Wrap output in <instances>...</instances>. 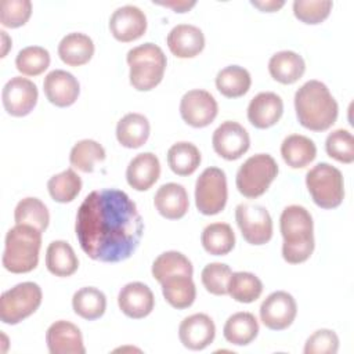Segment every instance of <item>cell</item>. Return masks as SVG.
<instances>
[{
	"label": "cell",
	"instance_id": "6da1fadb",
	"mask_svg": "<svg viewBox=\"0 0 354 354\" xmlns=\"http://www.w3.org/2000/svg\"><path fill=\"white\" fill-rule=\"evenodd\" d=\"M142 217L130 196L116 188L90 192L76 213L75 232L82 250L93 260L119 263L138 248Z\"/></svg>",
	"mask_w": 354,
	"mask_h": 354
},
{
	"label": "cell",
	"instance_id": "7a4b0ae2",
	"mask_svg": "<svg viewBox=\"0 0 354 354\" xmlns=\"http://www.w3.org/2000/svg\"><path fill=\"white\" fill-rule=\"evenodd\" d=\"M295 109L299 123L313 131L328 130L339 113L336 100L319 80H308L296 91Z\"/></svg>",
	"mask_w": 354,
	"mask_h": 354
},
{
	"label": "cell",
	"instance_id": "3957f363",
	"mask_svg": "<svg viewBox=\"0 0 354 354\" xmlns=\"http://www.w3.org/2000/svg\"><path fill=\"white\" fill-rule=\"evenodd\" d=\"M279 228L283 238V260L289 264H300L308 260L315 246L310 212L299 205L285 207L279 218Z\"/></svg>",
	"mask_w": 354,
	"mask_h": 354
},
{
	"label": "cell",
	"instance_id": "277c9868",
	"mask_svg": "<svg viewBox=\"0 0 354 354\" xmlns=\"http://www.w3.org/2000/svg\"><path fill=\"white\" fill-rule=\"evenodd\" d=\"M41 248V231L29 224H15L4 242L3 267L12 274H25L36 268Z\"/></svg>",
	"mask_w": 354,
	"mask_h": 354
},
{
	"label": "cell",
	"instance_id": "5b68a950",
	"mask_svg": "<svg viewBox=\"0 0 354 354\" xmlns=\"http://www.w3.org/2000/svg\"><path fill=\"white\" fill-rule=\"evenodd\" d=\"M126 61L130 66V84L138 91L155 88L162 82L167 65L163 50L153 43L131 48Z\"/></svg>",
	"mask_w": 354,
	"mask_h": 354
},
{
	"label": "cell",
	"instance_id": "8992f818",
	"mask_svg": "<svg viewBox=\"0 0 354 354\" xmlns=\"http://www.w3.org/2000/svg\"><path fill=\"white\" fill-rule=\"evenodd\" d=\"M306 185L314 203L322 209L340 206L344 198V183L339 169L329 163H318L306 174Z\"/></svg>",
	"mask_w": 354,
	"mask_h": 354
},
{
	"label": "cell",
	"instance_id": "52a82bcc",
	"mask_svg": "<svg viewBox=\"0 0 354 354\" xmlns=\"http://www.w3.org/2000/svg\"><path fill=\"white\" fill-rule=\"evenodd\" d=\"M278 174V165L268 153H257L246 159L236 173V188L246 198H259Z\"/></svg>",
	"mask_w": 354,
	"mask_h": 354
},
{
	"label": "cell",
	"instance_id": "ba28073f",
	"mask_svg": "<svg viewBox=\"0 0 354 354\" xmlns=\"http://www.w3.org/2000/svg\"><path fill=\"white\" fill-rule=\"evenodd\" d=\"M41 289L35 282H21L6 290L0 297V319L15 325L32 315L41 304Z\"/></svg>",
	"mask_w": 354,
	"mask_h": 354
},
{
	"label": "cell",
	"instance_id": "9c48e42d",
	"mask_svg": "<svg viewBox=\"0 0 354 354\" xmlns=\"http://www.w3.org/2000/svg\"><path fill=\"white\" fill-rule=\"evenodd\" d=\"M228 189L224 170L218 167L205 169L195 184V205L205 216L220 213L227 203Z\"/></svg>",
	"mask_w": 354,
	"mask_h": 354
},
{
	"label": "cell",
	"instance_id": "30bf717a",
	"mask_svg": "<svg viewBox=\"0 0 354 354\" xmlns=\"http://www.w3.org/2000/svg\"><path fill=\"white\" fill-rule=\"evenodd\" d=\"M235 220L243 239L250 245H264L272 236V220L268 210L254 203H239Z\"/></svg>",
	"mask_w": 354,
	"mask_h": 354
},
{
	"label": "cell",
	"instance_id": "8fae6325",
	"mask_svg": "<svg viewBox=\"0 0 354 354\" xmlns=\"http://www.w3.org/2000/svg\"><path fill=\"white\" fill-rule=\"evenodd\" d=\"M217 112V101L206 90H189L180 101V115L183 120L196 129L209 126L216 119Z\"/></svg>",
	"mask_w": 354,
	"mask_h": 354
},
{
	"label": "cell",
	"instance_id": "7c38bea8",
	"mask_svg": "<svg viewBox=\"0 0 354 354\" xmlns=\"http://www.w3.org/2000/svg\"><path fill=\"white\" fill-rule=\"evenodd\" d=\"M39 91L36 84L22 76L11 77L3 87V106L11 116H25L36 106Z\"/></svg>",
	"mask_w": 354,
	"mask_h": 354
},
{
	"label": "cell",
	"instance_id": "4fadbf2b",
	"mask_svg": "<svg viewBox=\"0 0 354 354\" xmlns=\"http://www.w3.org/2000/svg\"><path fill=\"white\" fill-rule=\"evenodd\" d=\"M297 314L293 296L283 290L268 295L260 306V319L271 330H283L292 325Z\"/></svg>",
	"mask_w": 354,
	"mask_h": 354
},
{
	"label": "cell",
	"instance_id": "5bb4252c",
	"mask_svg": "<svg viewBox=\"0 0 354 354\" xmlns=\"http://www.w3.org/2000/svg\"><path fill=\"white\" fill-rule=\"evenodd\" d=\"M212 144L218 156L225 160H236L249 149L250 138L242 124L225 120L214 130Z\"/></svg>",
	"mask_w": 354,
	"mask_h": 354
},
{
	"label": "cell",
	"instance_id": "9a60e30c",
	"mask_svg": "<svg viewBox=\"0 0 354 354\" xmlns=\"http://www.w3.org/2000/svg\"><path fill=\"white\" fill-rule=\"evenodd\" d=\"M112 36L123 43L140 39L147 30V17L136 6H123L113 11L109 18Z\"/></svg>",
	"mask_w": 354,
	"mask_h": 354
},
{
	"label": "cell",
	"instance_id": "2e32d148",
	"mask_svg": "<svg viewBox=\"0 0 354 354\" xmlns=\"http://www.w3.org/2000/svg\"><path fill=\"white\" fill-rule=\"evenodd\" d=\"M216 336L213 319L202 313L185 317L178 326V337L184 347L189 350L206 348Z\"/></svg>",
	"mask_w": 354,
	"mask_h": 354
},
{
	"label": "cell",
	"instance_id": "e0dca14e",
	"mask_svg": "<svg viewBox=\"0 0 354 354\" xmlns=\"http://www.w3.org/2000/svg\"><path fill=\"white\" fill-rule=\"evenodd\" d=\"M118 304L126 317L141 319L152 313L155 297L148 285L142 282H130L120 289Z\"/></svg>",
	"mask_w": 354,
	"mask_h": 354
},
{
	"label": "cell",
	"instance_id": "ac0fdd59",
	"mask_svg": "<svg viewBox=\"0 0 354 354\" xmlns=\"http://www.w3.org/2000/svg\"><path fill=\"white\" fill-rule=\"evenodd\" d=\"M46 342L51 354H84L80 329L69 321H55L46 333Z\"/></svg>",
	"mask_w": 354,
	"mask_h": 354
},
{
	"label": "cell",
	"instance_id": "d6986e66",
	"mask_svg": "<svg viewBox=\"0 0 354 354\" xmlns=\"http://www.w3.org/2000/svg\"><path fill=\"white\" fill-rule=\"evenodd\" d=\"M43 90L51 104L65 108L76 102L80 93V86L72 73L62 69H55L47 73L44 77Z\"/></svg>",
	"mask_w": 354,
	"mask_h": 354
},
{
	"label": "cell",
	"instance_id": "ffe728a7",
	"mask_svg": "<svg viewBox=\"0 0 354 354\" xmlns=\"http://www.w3.org/2000/svg\"><path fill=\"white\" fill-rule=\"evenodd\" d=\"M283 113L282 98L271 91L254 95L248 106V119L256 129H268L278 123Z\"/></svg>",
	"mask_w": 354,
	"mask_h": 354
},
{
	"label": "cell",
	"instance_id": "44dd1931",
	"mask_svg": "<svg viewBox=\"0 0 354 354\" xmlns=\"http://www.w3.org/2000/svg\"><path fill=\"white\" fill-rule=\"evenodd\" d=\"M167 47L177 58H194L205 47V36L198 26L180 24L167 35Z\"/></svg>",
	"mask_w": 354,
	"mask_h": 354
},
{
	"label": "cell",
	"instance_id": "7402d4cb",
	"mask_svg": "<svg viewBox=\"0 0 354 354\" xmlns=\"http://www.w3.org/2000/svg\"><path fill=\"white\" fill-rule=\"evenodd\" d=\"M160 176V163L155 153L142 152L134 156L126 170V180L136 191L149 189Z\"/></svg>",
	"mask_w": 354,
	"mask_h": 354
},
{
	"label": "cell",
	"instance_id": "603a6c76",
	"mask_svg": "<svg viewBox=\"0 0 354 354\" xmlns=\"http://www.w3.org/2000/svg\"><path fill=\"white\" fill-rule=\"evenodd\" d=\"M153 205L165 218L178 220L185 216L189 207L187 189L177 183L163 184L155 194Z\"/></svg>",
	"mask_w": 354,
	"mask_h": 354
},
{
	"label": "cell",
	"instance_id": "cb8c5ba5",
	"mask_svg": "<svg viewBox=\"0 0 354 354\" xmlns=\"http://www.w3.org/2000/svg\"><path fill=\"white\" fill-rule=\"evenodd\" d=\"M306 71V62L301 55L295 51L283 50L275 53L268 61V72L271 77L282 84L296 83Z\"/></svg>",
	"mask_w": 354,
	"mask_h": 354
},
{
	"label": "cell",
	"instance_id": "d4e9b609",
	"mask_svg": "<svg viewBox=\"0 0 354 354\" xmlns=\"http://www.w3.org/2000/svg\"><path fill=\"white\" fill-rule=\"evenodd\" d=\"M58 55L61 61L69 66H82L94 55V43L84 33H69L59 41Z\"/></svg>",
	"mask_w": 354,
	"mask_h": 354
},
{
	"label": "cell",
	"instance_id": "484cf974",
	"mask_svg": "<svg viewBox=\"0 0 354 354\" xmlns=\"http://www.w3.org/2000/svg\"><path fill=\"white\" fill-rule=\"evenodd\" d=\"M151 126L148 119L141 113H127L124 115L116 126V138L120 145L126 148H140L149 137Z\"/></svg>",
	"mask_w": 354,
	"mask_h": 354
},
{
	"label": "cell",
	"instance_id": "4316f807",
	"mask_svg": "<svg viewBox=\"0 0 354 354\" xmlns=\"http://www.w3.org/2000/svg\"><path fill=\"white\" fill-rule=\"evenodd\" d=\"M162 293L166 301L177 308H188L192 306L196 297V288L192 277L185 274H176L165 278L162 282Z\"/></svg>",
	"mask_w": 354,
	"mask_h": 354
},
{
	"label": "cell",
	"instance_id": "83f0119b",
	"mask_svg": "<svg viewBox=\"0 0 354 354\" xmlns=\"http://www.w3.org/2000/svg\"><path fill=\"white\" fill-rule=\"evenodd\" d=\"M259 333V322L252 313H235L224 324L223 335L225 340L235 346L252 343Z\"/></svg>",
	"mask_w": 354,
	"mask_h": 354
},
{
	"label": "cell",
	"instance_id": "f1b7e54d",
	"mask_svg": "<svg viewBox=\"0 0 354 354\" xmlns=\"http://www.w3.org/2000/svg\"><path fill=\"white\" fill-rule=\"evenodd\" d=\"M281 155L288 166L293 169H301L315 159L317 147L314 141L306 136L290 134L282 141Z\"/></svg>",
	"mask_w": 354,
	"mask_h": 354
},
{
	"label": "cell",
	"instance_id": "f546056e",
	"mask_svg": "<svg viewBox=\"0 0 354 354\" xmlns=\"http://www.w3.org/2000/svg\"><path fill=\"white\" fill-rule=\"evenodd\" d=\"M46 267L55 277H71L79 267L73 248L65 241H53L46 250Z\"/></svg>",
	"mask_w": 354,
	"mask_h": 354
},
{
	"label": "cell",
	"instance_id": "4dcf8cb0",
	"mask_svg": "<svg viewBox=\"0 0 354 354\" xmlns=\"http://www.w3.org/2000/svg\"><path fill=\"white\" fill-rule=\"evenodd\" d=\"M250 84V73L239 65L225 66L216 76V87L227 98L242 97L249 91Z\"/></svg>",
	"mask_w": 354,
	"mask_h": 354
},
{
	"label": "cell",
	"instance_id": "1f68e13d",
	"mask_svg": "<svg viewBox=\"0 0 354 354\" xmlns=\"http://www.w3.org/2000/svg\"><path fill=\"white\" fill-rule=\"evenodd\" d=\"M201 242L209 254L225 256L235 246V234L230 224L213 223L202 231Z\"/></svg>",
	"mask_w": 354,
	"mask_h": 354
},
{
	"label": "cell",
	"instance_id": "d6a6232c",
	"mask_svg": "<svg viewBox=\"0 0 354 354\" xmlns=\"http://www.w3.org/2000/svg\"><path fill=\"white\" fill-rule=\"evenodd\" d=\"M72 307L79 317L87 321H94L104 315L106 310V297L100 289L86 286L75 292L72 297Z\"/></svg>",
	"mask_w": 354,
	"mask_h": 354
},
{
	"label": "cell",
	"instance_id": "836d02e7",
	"mask_svg": "<svg viewBox=\"0 0 354 354\" xmlns=\"http://www.w3.org/2000/svg\"><path fill=\"white\" fill-rule=\"evenodd\" d=\"M167 163L177 176H189L201 165V152L192 142L180 141L167 151Z\"/></svg>",
	"mask_w": 354,
	"mask_h": 354
},
{
	"label": "cell",
	"instance_id": "e575fe53",
	"mask_svg": "<svg viewBox=\"0 0 354 354\" xmlns=\"http://www.w3.org/2000/svg\"><path fill=\"white\" fill-rule=\"evenodd\" d=\"M152 275L160 283L165 278L176 274H185L192 277L194 267L189 259L176 250H169L159 254L152 263Z\"/></svg>",
	"mask_w": 354,
	"mask_h": 354
},
{
	"label": "cell",
	"instance_id": "d590c367",
	"mask_svg": "<svg viewBox=\"0 0 354 354\" xmlns=\"http://www.w3.org/2000/svg\"><path fill=\"white\" fill-rule=\"evenodd\" d=\"M104 159H105L104 147L100 142L88 138L77 141L69 153L71 165L83 173H91L95 165L98 162H102Z\"/></svg>",
	"mask_w": 354,
	"mask_h": 354
},
{
	"label": "cell",
	"instance_id": "8d00e7d4",
	"mask_svg": "<svg viewBox=\"0 0 354 354\" xmlns=\"http://www.w3.org/2000/svg\"><path fill=\"white\" fill-rule=\"evenodd\" d=\"M15 224H29L44 232L48 227L50 214L46 205L37 198H24L18 202L14 210Z\"/></svg>",
	"mask_w": 354,
	"mask_h": 354
},
{
	"label": "cell",
	"instance_id": "74e56055",
	"mask_svg": "<svg viewBox=\"0 0 354 354\" xmlns=\"http://www.w3.org/2000/svg\"><path fill=\"white\" fill-rule=\"evenodd\" d=\"M263 292V282L252 272H232L228 282V295L239 303H253Z\"/></svg>",
	"mask_w": 354,
	"mask_h": 354
},
{
	"label": "cell",
	"instance_id": "f35d334b",
	"mask_svg": "<svg viewBox=\"0 0 354 354\" xmlns=\"http://www.w3.org/2000/svg\"><path fill=\"white\" fill-rule=\"evenodd\" d=\"M47 189L55 202L68 203L79 195L82 189V180L75 170L66 169L48 180Z\"/></svg>",
	"mask_w": 354,
	"mask_h": 354
},
{
	"label": "cell",
	"instance_id": "ab89813d",
	"mask_svg": "<svg viewBox=\"0 0 354 354\" xmlns=\"http://www.w3.org/2000/svg\"><path fill=\"white\" fill-rule=\"evenodd\" d=\"M50 65V53L40 46H29L22 48L17 58V69L26 76H37L43 73Z\"/></svg>",
	"mask_w": 354,
	"mask_h": 354
},
{
	"label": "cell",
	"instance_id": "60d3db41",
	"mask_svg": "<svg viewBox=\"0 0 354 354\" xmlns=\"http://www.w3.org/2000/svg\"><path fill=\"white\" fill-rule=\"evenodd\" d=\"M326 153L342 163H351L354 160V137L348 130L337 129L326 137Z\"/></svg>",
	"mask_w": 354,
	"mask_h": 354
},
{
	"label": "cell",
	"instance_id": "b9f144b4",
	"mask_svg": "<svg viewBox=\"0 0 354 354\" xmlns=\"http://www.w3.org/2000/svg\"><path fill=\"white\" fill-rule=\"evenodd\" d=\"M232 275L230 266L224 263H210L205 266L201 274L202 283L205 289L216 296H223L228 293V282Z\"/></svg>",
	"mask_w": 354,
	"mask_h": 354
},
{
	"label": "cell",
	"instance_id": "7bdbcfd3",
	"mask_svg": "<svg viewBox=\"0 0 354 354\" xmlns=\"http://www.w3.org/2000/svg\"><path fill=\"white\" fill-rule=\"evenodd\" d=\"M333 3L329 0H296L293 3V14L295 17L308 25L321 24L328 18Z\"/></svg>",
	"mask_w": 354,
	"mask_h": 354
},
{
	"label": "cell",
	"instance_id": "ee69618b",
	"mask_svg": "<svg viewBox=\"0 0 354 354\" xmlns=\"http://www.w3.org/2000/svg\"><path fill=\"white\" fill-rule=\"evenodd\" d=\"M32 14L29 0H3L0 3V22L6 28H19L28 22Z\"/></svg>",
	"mask_w": 354,
	"mask_h": 354
},
{
	"label": "cell",
	"instance_id": "f6af8a7d",
	"mask_svg": "<svg viewBox=\"0 0 354 354\" xmlns=\"http://www.w3.org/2000/svg\"><path fill=\"white\" fill-rule=\"evenodd\" d=\"M337 350L339 337L330 329L315 330L304 344L306 354H336Z\"/></svg>",
	"mask_w": 354,
	"mask_h": 354
},
{
	"label": "cell",
	"instance_id": "bcb514c9",
	"mask_svg": "<svg viewBox=\"0 0 354 354\" xmlns=\"http://www.w3.org/2000/svg\"><path fill=\"white\" fill-rule=\"evenodd\" d=\"M285 4V1L282 0H267V1H252V6L257 7L261 11L266 12H274L278 11L279 8H282Z\"/></svg>",
	"mask_w": 354,
	"mask_h": 354
},
{
	"label": "cell",
	"instance_id": "7dc6e473",
	"mask_svg": "<svg viewBox=\"0 0 354 354\" xmlns=\"http://www.w3.org/2000/svg\"><path fill=\"white\" fill-rule=\"evenodd\" d=\"M160 6L165 7H170L173 8L176 12H187L188 10H191L196 3L195 1H169V3H158Z\"/></svg>",
	"mask_w": 354,
	"mask_h": 354
},
{
	"label": "cell",
	"instance_id": "c3c4849f",
	"mask_svg": "<svg viewBox=\"0 0 354 354\" xmlns=\"http://www.w3.org/2000/svg\"><path fill=\"white\" fill-rule=\"evenodd\" d=\"M1 33V40H3V51H1V57H6L7 51H8V47L11 44V39L7 36V33L4 30H0Z\"/></svg>",
	"mask_w": 354,
	"mask_h": 354
}]
</instances>
